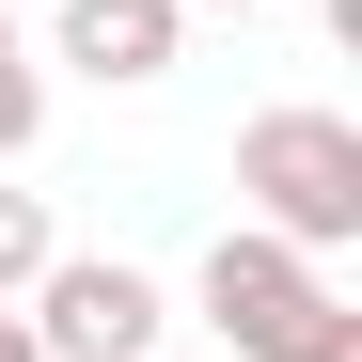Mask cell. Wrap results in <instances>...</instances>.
Listing matches in <instances>:
<instances>
[{"instance_id":"obj_1","label":"cell","mask_w":362,"mask_h":362,"mask_svg":"<svg viewBox=\"0 0 362 362\" xmlns=\"http://www.w3.org/2000/svg\"><path fill=\"white\" fill-rule=\"evenodd\" d=\"M189 299H205V331L236 362H362V299L331 284V252H284L268 221H221Z\"/></svg>"},{"instance_id":"obj_2","label":"cell","mask_w":362,"mask_h":362,"mask_svg":"<svg viewBox=\"0 0 362 362\" xmlns=\"http://www.w3.org/2000/svg\"><path fill=\"white\" fill-rule=\"evenodd\" d=\"M236 221H268L284 252H346L362 236V127L346 110H252L236 127Z\"/></svg>"},{"instance_id":"obj_3","label":"cell","mask_w":362,"mask_h":362,"mask_svg":"<svg viewBox=\"0 0 362 362\" xmlns=\"http://www.w3.org/2000/svg\"><path fill=\"white\" fill-rule=\"evenodd\" d=\"M16 315H32V346H47V362H158L173 299H158V284H142L127 252H47Z\"/></svg>"},{"instance_id":"obj_4","label":"cell","mask_w":362,"mask_h":362,"mask_svg":"<svg viewBox=\"0 0 362 362\" xmlns=\"http://www.w3.org/2000/svg\"><path fill=\"white\" fill-rule=\"evenodd\" d=\"M173 47H189V0H47V64H79L95 95L173 79Z\"/></svg>"},{"instance_id":"obj_5","label":"cell","mask_w":362,"mask_h":362,"mask_svg":"<svg viewBox=\"0 0 362 362\" xmlns=\"http://www.w3.org/2000/svg\"><path fill=\"white\" fill-rule=\"evenodd\" d=\"M32 142H47V47H32L16 16H0V173H16Z\"/></svg>"},{"instance_id":"obj_6","label":"cell","mask_w":362,"mask_h":362,"mask_svg":"<svg viewBox=\"0 0 362 362\" xmlns=\"http://www.w3.org/2000/svg\"><path fill=\"white\" fill-rule=\"evenodd\" d=\"M47 252H64V236H47V205H32V189H0V299H32Z\"/></svg>"},{"instance_id":"obj_7","label":"cell","mask_w":362,"mask_h":362,"mask_svg":"<svg viewBox=\"0 0 362 362\" xmlns=\"http://www.w3.org/2000/svg\"><path fill=\"white\" fill-rule=\"evenodd\" d=\"M0 362H47V346H32V315H16V299H0Z\"/></svg>"},{"instance_id":"obj_8","label":"cell","mask_w":362,"mask_h":362,"mask_svg":"<svg viewBox=\"0 0 362 362\" xmlns=\"http://www.w3.org/2000/svg\"><path fill=\"white\" fill-rule=\"evenodd\" d=\"M189 16H252V0H189Z\"/></svg>"}]
</instances>
